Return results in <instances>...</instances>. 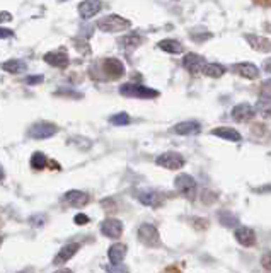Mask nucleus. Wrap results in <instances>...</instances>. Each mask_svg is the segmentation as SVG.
Here are the masks:
<instances>
[{
	"mask_svg": "<svg viewBox=\"0 0 271 273\" xmlns=\"http://www.w3.org/2000/svg\"><path fill=\"white\" fill-rule=\"evenodd\" d=\"M142 36H138V34H126V36H123L121 40L118 41L119 46H121L123 50H128V52H131V50L138 48V46L142 45Z\"/></svg>",
	"mask_w": 271,
	"mask_h": 273,
	"instance_id": "5701e85b",
	"label": "nucleus"
},
{
	"mask_svg": "<svg viewBox=\"0 0 271 273\" xmlns=\"http://www.w3.org/2000/svg\"><path fill=\"white\" fill-rule=\"evenodd\" d=\"M215 137H220L223 140H228V142H241V133L234 128H228V126H222V128H214L212 130Z\"/></svg>",
	"mask_w": 271,
	"mask_h": 273,
	"instance_id": "aec40b11",
	"label": "nucleus"
},
{
	"mask_svg": "<svg viewBox=\"0 0 271 273\" xmlns=\"http://www.w3.org/2000/svg\"><path fill=\"white\" fill-rule=\"evenodd\" d=\"M101 10V2L99 0H84L79 5V14L82 19H91L94 17Z\"/></svg>",
	"mask_w": 271,
	"mask_h": 273,
	"instance_id": "4468645a",
	"label": "nucleus"
},
{
	"mask_svg": "<svg viewBox=\"0 0 271 273\" xmlns=\"http://www.w3.org/2000/svg\"><path fill=\"white\" fill-rule=\"evenodd\" d=\"M246 41L251 46H253L256 52H261V53H270L271 52V41L266 40V38H263V36H256V34H247Z\"/></svg>",
	"mask_w": 271,
	"mask_h": 273,
	"instance_id": "dca6fc26",
	"label": "nucleus"
},
{
	"mask_svg": "<svg viewBox=\"0 0 271 273\" xmlns=\"http://www.w3.org/2000/svg\"><path fill=\"white\" fill-rule=\"evenodd\" d=\"M79 248H80V244L79 243H70V244H65L63 248L58 251V255L55 256V261L53 263L55 265H63V263H67L68 260L73 258V255H75L77 251H79Z\"/></svg>",
	"mask_w": 271,
	"mask_h": 273,
	"instance_id": "ddd939ff",
	"label": "nucleus"
},
{
	"mask_svg": "<svg viewBox=\"0 0 271 273\" xmlns=\"http://www.w3.org/2000/svg\"><path fill=\"white\" fill-rule=\"evenodd\" d=\"M43 75H29L26 77V84H29V86H36V84H41L43 82Z\"/></svg>",
	"mask_w": 271,
	"mask_h": 273,
	"instance_id": "c756f323",
	"label": "nucleus"
},
{
	"mask_svg": "<svg viewBox=\"0 0 271 273\" xmlns=\"http://www.w3.org/2000/svg\"><path fill=\"white\" fill-rule=\"evenodd\" d=\"M3 176H5V172H3L2 166H0V181H2V179H3Z\"/></svg>",
	"mask_w": 271,
	"mask_h": 273,
	"instance_id": "e433bc0d",
	"label": "nucleus"
},
{
	"mask_svg": "<svg viewBox=\"0 0 271 273\" xmlns=\"http://www.w3.org/2000/svg\"><path fill=\"white\" fill-rule=\"evenodd\" d=\"M205 58L198 53H188V55L183 58V67L186 68L188 72L191 74H198V72H203V67H205Z\"/></svg>",
	"mask_w": 271,
	"mask_h": 273,
	"instance_id": "1a4fd4ad",
	"label": "nucleus"
},
{
	"mask_svg": "<svg viewBox=\"0 0 271 273\" xmlns=\"http://www.w3.org/2000/svg\"><path fill=\"white\" fill-rule=\"evenodd\" d=\"M119 94L125 96V98H140V99H152L157 98L159 91L150 89V87H145L142 84H135V82H128L123 84L119 87Z\"/></svg>",
	"mask_w": 271,
	"mask_h": 273,
	"instance_id": "f257e3e1",
	"label": "nucleus"
},
{
	"mask_svg": "<svg viewBox=\"0 0 271 273\" xmlns=\"http://www.w3.org/2000/svg\"><path fill=\"white\" fill-rule=\"evenodd\" d=\"M174 186H176V190L179 191L184 198L193 200L196 197V181L193 176L179 174L176 179H174Z\"/></svg>",
	"mask_w": 271,
	"mask_h": 273,
	"instance_id": "7ed1b4c3",
	"label": "nucleus"
},
{
	"mask_svg": "<svg viewBox=\"0 0 271 273\" xmlns=\"http://www.w3.org/2000/svg\"><path fill=\"white\" fill-rule=\"evenodd\" d=\"M12 36V31L7 29V28H0V40H5V38Z\"/></svg>",
	"mask_w": 271,
	"mask_h": 273,
	"instance_id": "473e14b6",
	"label": "nucleus"
},
{
	"mask_svg": "<svg viewBox=\"0 0 271 273\" xmlns=\"http://www.w3.org/2000/svg\"><path fill=\"white\" fill-rule=\"evenodd\" d=\"M58 132V128L53 123L50 121H40L36 125L31 126L29 130V137L31 138H36V140H45V138H50L53 137L55 133Z\"/></svg>",
	"mask_w": 271,
	"mask_h": 273,
	"instance_id": "20e7f679",
	"label": "nucleus"
},
{
	"mask_svg": "<svg viewBox=\"0 0 271 273\" xmlns=\"http://www.w3.org/2000/svg\"><path fill=\"white\" fill-rule=\"evenodd\" d=\"M157 166L165 169H179L184 166V157L179 156L177 152H165L157 157Z\"/></svg>",
	"mask_w": 271,
	"mask_h": 273,
	"instance_id": "423d86ee",
	"label": "nucleus"
},
{
	"mask_svg": "<svg viewBox=\"0 0 271 273\" xmlns=\"http://www.w3.org/2000/svg\"><path fill=\"white\" fill-rule=\"evenodd\" d=\"M261 265H263V267H265V270L271 272V251H268V253H265V255H263V258H261Z\"/></svg>",
	"mask_w": 271,
	"mask_h": 273,
	"instance_id": "7c9ffc66",
	"label": "nucleus"
},
{
	"mask_svg": "<svg viewBox=\"0 0 271 273\" xmlns=\"http://www.w3.org/2000/svg\"><path fill=\"white\" fill-rule=\"evenodd\" d=\"M109 121L116 126H123V125H128L130 123V116L126 113H118V114H113Z\"/></svg>",
	"mask_w": 271,
	"mask_h": 273,
	"instance_id": "cd10ccee",
	"label": "nucleus"
},
{
	"mask_svg": "<svg viewBox=\"0 0 271 273\" xmlns=\"http://www.w3.org/2000/svg\"><path fill=\"white\" fill-rule=\"evenodd\" d=\"M137 197L140 200V203H143V205H147V207H161L162 205L161 193H157V191H154V190H140Z\"/></svg>",
	"mask_w": 271,
	"mask_h": 273,
	"instance_id": "f8f14e48",
	"label": "nucleus"
},
{
	"mask_svg": "<svg viewBox=\"0 0 271 273\" xmlns=\"http://www.w3.org/2000/svg\"><path fill=\"white\" fill-rule=\"evenodd\" d=\"M45 61L48 65H53V67L65 68L68 65V56L67 53H61V52H50L45 55Z\"/></svg>",
	"mask_w": 271,
	"mask_h": 273,
	"instance_id": "a211bd4d",
	"label": "nucleus"
},
{
	"mask_svg": "<svg viewBox=\"0 0 271 273\" xmlns=\"http://www.w3.org/2000/svg\"><path fill=\"white\" fill-rule=\"evenodd\" d=\"M2 70H5L7 74H21V72L28 70V65L24 63L22 60H7L2 63Z\"/></svg>",
	"mask_w": 271,
	"mask_h": 273,
	"instance_id": "4be33fe9",
	"label": "nucleus"
},
{
	"mask_svg": "<svg viewBox=\"0 0 271 273\" xmlns=\"http://www.w3.org/2000/svg\"><path fill=\"white\" fill-rule=\"evenodd\" d=\"M203 74L207 77H212V79H218V77L225 74V67L220 63H205Z\"/></svg>",
	"mask_w": 271,
	"mask_h": 273,
	"instance_id": "b1692460",
	"label": "nucleus"
},
{
	"mask_svg": "<svg viewBox=\"0 0 271 273\" xmlns=\"http://www.w3.org/2000/svg\"><path fill=\"white\" fill-rule=\"evenodd\" d=\"M201 130L198 121H181L177 123L172 128L174 133H179V135H193V133H198Z\"/></svg>",
	"mask_w": 271,
	"mask_h": 273,
	"instance_id": "6ab92c4d",
	"label": "nucleus"
},
{
	"mask_svg": "<svg viewBox=\"0 0 271 273\" xmlns=\"http://www.w3.org/2000/svg\"><path fill=\"white\" fill-rule=\"evenodd\" d=\"M159 48L164 50V52H167V53H181L183 52V45L176 40H162L161 43H159Z\"/></svg>",
	"mask_w": 271,
	"mask_h": 273,
	"instance_id": "393cba45",
	"label": "nucleus"
},
{
	"mask_svg": "<svg viewBox=\"0 0 271 273\" xmlns=\"http://www.w3.org/2000/svg\"><path fill=\"white\" fill-rule=\"evenodd\" d=\"M131 26V22L128 19H123L116 14L106 15V17L99 19L98 21V28L104 33H119V31H125Z\"/></svg>",
	"mask_w": 271,
	"mask_h": 273,
	"instance_id": "f03ea898",
	"label": "nucleus"
},
{
	"mask_svg": "<svg viewBox=\"0 0 271 273\" xmlns=\"http://www.w3.org/2000/svg\"><path fill=\"white\" fill-rule=\"evenodd\" d=\"M12 19V15H10L9 12H0V22H7Z\"/></svg>",
	"mask_w": 271,
	"mask_h": 273,
	"instance_id": "72a5a7b5",
	"label": "nucleus"
},
{
	"mask_svg": "<svg viewBox=\"0 0 271 273\" xmlns=\"http://www.w3.org/2000/svg\"><path fill=\"white\" fill-rule=\"evenodd\" d=\"M138 239H140V243H143L145 246H150V248L161 243L159 230L154 227L152 224H143L138 227Z\"/></svg>",
	"mask_w": 271,
	"mask_h": 273,
	"instance_id": "39448f33",
	"label": "nucleus"
},
{
	"mask_svg": "<svg viewBox=\"0 0 271 273\" xmlns=\"http://www.w3.org/2000/svg\"><path fill=\"white\" fill-rule=\"evenodd\" d=\"M126 255V246L125 244H113L108 251V256H109L111 265H119L123 261Z\"/></svg>",
	"mask_w": 271,
	"mask_h": 273,
	"instance_id": "412c9836",
	"label": "nucleus"
},
{
	"mask_svg": "<svg viewBox=\"0 0 271 273\" xmlns=\"http://www.w3.org/2000/svg\"><path fill=\"white\" fill-rule=\"evenodd\" d=\"M259 94H261L263 98L271 99V79H268L266 82H263L261 89H259Z\"/></svg>",
	"mask_w": 271,
	"mask_h": 273,
	"instance_id": "c85d7f7f",
	"label": "nucleus"
},
{
	"mask_svg": "<svg viewBox=\"0 0 271 273\" xmlns=\"http://www.w3.org/2000/svg\"><path fill=\"white\" fill-rule=\"evenodd\" d=\"M256 111L261 114L263 118H271V99H268V98L259 99L258 105H256Z\"/></svg>",
	"mask_w": 271,
	"mask_h": 273,
	"instance_id": "a878e982",
	"label": "nucleus"
},
{
	"mask_svg": "<svg viewBox=\"0 0 271 273\" xmlns=\"http://www.w3.org/2000/svg\"><path fill=\"white\" fill-rule=\"evenodd\" d=\"M48 161H46V156L43 152H34L33 157H31V166L33 169H45Z\"/></svg>",
	"mask_w": 271,
	"mask_h": 273,
	"instance_id": "bb28decb",
	"label": "nucleus"
},
{
	"mask_svg": "<svg viewBox=\"0 0 271 273\" xmlns=\"http://www.w3.org/2000/svg\"><path fill=\"white\" fill-rule=\"evenodd\" d=\"M65 202L70 203L72 207H84L89 202V195L80 190H70L65 193Z\"/></svg>",
	"mask_w": 271,
	"mask_h": 273,
	"instance_id": "f3484780",
	"label": "nucleus"
},
{
	"mask_svg": "<svg viewBox=\"0 0 271 273\" xmlns=\"http://www.w3.org/2000/svg\"><path fill=\"white\" fill-rule=\"evenodd\" d=\"M263 68H265V72H268V74H271V58L265 61V65H263Z\"/></svg>",
	"mask_w": 271,
	"mask_h": 273,
	"instance_id": "c9c22d12",
	"label": "nucleus"
},
{
	"mask_svg": "<svg viewBox=\"0 0 271 273\" xmlns=\"http://www.w3.org/2000/svg\"><path fill=\"white\" fill-rule=\"evenodd\" d=\"M101 232L106 237H111V239H118L123 232V224L118 220V218H108L101 224Z\"/></svg>",
	"mask_w": 271,
	"mask_h": 273,
	"instance_id": "9d476101",
	"label": "nucleus"
},
{
	"mask_svg": "<svg viewBox=\"0 0 271 273\" xmlns=\"http://www.w3.org/2000/svg\"><path fill=\"white\" fill-rule=\"evenodd\" d=\"M232 70H234L237 75L244 77V79H249V80L258 79V77H259V70H258L256 65L247 63V61H242V63H235L234 67H232Z\"/></svg>",
	"mask_w": 271,
	"mask_h": 273,
	"instance_id": "9b49d317",
	"label": "nucleus"
},
{
	"mask_svg": "<svg viewBox=\"0 0 271 273\" xmlns=\"http://www.w3.org/2000/svg\"><path fill=\"white\" fill-rule=\"evenodd\" d=\"M235 239H237L239 244L249 248V246L256 244V234H254V230L249 227H239L235 230Z\"/></svg>",
	"mask_w": 271,
	"mask_h": 273,
	"instance_id": "2eb2a0df",
	"label": "nucleus"
},
{
	"mask_svg": "<svg viewBox=\"0 0 271 273\" xmlns=\"http://www.w3.org/2000/svg\"><path fill=\"white\" fill-rule=\"evenodd\" d=\"M101 65H103V72H104V77H106V79L114 80V79H119V77L125 74V65L116 58H108V60H104Z\"/></svg>",
	"mask_w": 271,
	"mask_h": 273,
	"instance_id": "6e6552de",
	"label": "nucleus"
},
{
	"mask_svg": "<svg viewBox=\"0 0 271 273\" xmlns=\"http://www.w3.org/2000/svg\"><path fill=\"white\" fill-rule=\"evenodd\" d=\"M253 2L263 7H271V0H253Z\"/></svg>",
	"mask_w": 271,
	"mask_h": 273,
	"instance_id": "f704fd0d",
	"label": "nucleus"
},
{
	"mask_svg": "<svg viewBox=\"0 0 271 273\" xmlns=\"http://www.w3.org/2000/svg\"><path fill=\"white\" fill-rule=\"evenodd\" d=\"M230 114H232V118H234L235 121L247 123V121H251L254 118V114H256V108H253L249 103H241V105L232 108Z\"/></svg>",
	"mask_w": 271,
	"mask_h": 273,
	"instance_id": "0eeeda50",
	"label": "nucleus"
},
{
	"mask_svg": "<svg viewBox=\"0 0 271 273\" xmlns=\"http://www.w3.org/2000/svg\"><path fill=\"white\" fill-rule=\"evenodd\" d=\"M73 222H75L77 225H86V224H89V217L87 215H84V214H79V215H75Z\"/></svg>",
	"mask_w": 271,
	"mask_h": 273,
	"instance_id": "2f4dec72",
	"label": "nucleus"
},
{
	"mask_svg": "<svg viewBox=\"0 0 271 273\" xmlns=\"http://www.w3.org/2000/svg\"><path fill=\"white\" fill-rule=\"evenodd\" d=\"M61 2H65V0H61Z\"/></svg>",
	"mask_w": 271,
	"mask_h": 273,
	"instance_id": "4c0bfd02",
	"label": "nucleus"
}]
</instances>
